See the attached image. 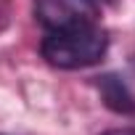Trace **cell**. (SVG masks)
Segmentation results:
<instances>
[{
	"label": "cell",
	"mask_w": 135,
	"mask_h": 135,
	"mask_svg": "<svg viewBox=\"0 0 135 135\" xmlns=\"http://www.w3.org/2000/svg\"><path fill=\"white\" fill-rule=\"evenodd\" d=\"M109 50V35L98 24H82L72 29L48 32L40 45L42 58L56 69H88L95 66Z\"/></svg>",
	"instance_id": "obj_1"
},
{
	"label": "cell",
	"mask_w": 135,
	"mask_h": 135,
	"mask_svg": "<svg viewBox=\"0 0 135 135\" xmlns=\"http://www.w3.org/2000/svg\"><path fill=\"white\" fill-rule=\"evenodd\" d=\"M35 19L48 32H58L82 24H95L98 8L93 0H35Z\"/></svg>",
	"instance_id": "obj_2"
},
{
	"label": "cell",
	"mask_w": 135,
	"mask_h": 135,
	"mask_svg": "<svg viewBox=\"0 0 135 135\" xmlns=\"http://www.w3.org/2000/svg\"><path fill=\"white\" fill-rule=\"evenodd\" d=\"M98 90H101L103 103H106L111 111H117V114H132V111H135V98H132L130 88H127L119 77H114V74L101 77V80H98Z\"/></svg>",
	"instance_id": "obj_3"
},
{
	"label": "cell",
	"mask_w": 135,
	"mask_h": 135,
	"mask_svg": "<svg viewBox=\"0 0 135 135\" xmlns=\"http://www.w3.org/2000/svg\"><path fill=\"white\" fill-rule=\"evenodd\" d=\"M103 135H135V130H109Z\"/></svg>",
	"instance_id": "obj_4"
},
{
	"label": "cell",
	"mask_w": 135,
	"mask_h": 135,
	"mask_svg": "<svg viewBox=\"0 0 135 135\" xmlns=\"http://www.w3.org/2000/svg\"><path fill=\"white\" fill-rule=\"evenodd\" d=\"M93 3H111V0H93Z\"/></svg>",
	"instance_id": "obj_5"
}]
</instances>
